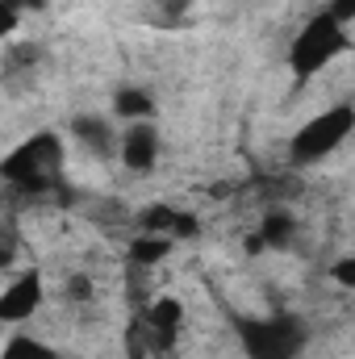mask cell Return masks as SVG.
Segmentation results:
<instances>
[{"label": "cell", "instance_id": "cell-14", "mask_svg": "<svg viewBox=\"0 0 355 359\" xmlns=\"http://www.w3.org/2000/svg\"><path fill=\"white\" fill-rule=\"evenodd\" d=\"M168 251H172V238H163V234H142V238H134L130 259L142 264V268H155V264L168 259Z\"/></svg>", "mask_w": 355, "mask_h": 359}, {"label": "cell", "instance_id": "cell-10", "mask_svg": "<svg viewBox=\"0 0 355 359\" xmlns=\"http://www.w3.org/2000/svg\"><path fill=\"white\" fill-rule=\"evenodd\" d=\"M142 226H147V234H196V222L192 217H184L176 213L172 205H151V209H142Z\"/></svg>", "mask_w": 355, "mask_h": 359}, {"label": "cell", "instance_id": "cell-1", "mask_svg": "<svg viewBox=\"0 0 355 359\" xmlns=\"http://www.w3.org/2000/svg\"><path fill=\"white\" fill-rule=\"evenodd\" d=\"M347 46H351L347 25L335 21V17L322 8V13H314V17L297 29V38L288 42V72L297 76V84H309V80H314L318 72H326Z\"/></svg>", "mask_w": 355, "mask_h": 359}, {"label": "cell", "instance_id": "cell-5", "mask_svg": "<svg viewBox=\"0 0 355 359\" xmlns=\"http://www.w3.org/2000/svg\"><path fill=\"white\" fill-rule=\"evenodd\" d=\"M46 301V288H42V276L29 268L21 271L17 280H8V288L0 292V322H25L42 309Z\"/></svg>", "mask_w": 355, "mask_h": 359}, {"label": "cell", "instance_id": "cell-13", "mask_svg": "<svg viewBox=\"0 0 355 359\" xmlns=\"http://www.w3.org/2000/svg\"><path fill=\"white\" fill-rule=\"evenodd\" d=\"M147 322H151V334H159V339H172V334L180 330V301H176V297H159V301L151 305Z\"/></svg>", "mask_w": 355, "mask_h": 359}, {"label": "cell", "instance_id": "cell-19", "mask_svg": "<svg viewBox=\"0 0 355 359\" xmlns=\"http://www.w3.org/2000/svg\"><path fill=\"white\" fill-rule=\"evenodd\" d=\"M17 255V234L13 230H0V268H8Z\"/></svg>", "mask_w": 355, "mask_h": 359}, {"label": "cell", "instance_id": "cell-8", "mask_svg": "<svg viewBox=\"0 0 355 359\" xmlns=\"http://www.w3.org/2000/svg\"><path fill=\"white\" fill-rule=\"evenodd\" d=\"M293 243H297V217H293L288 209H272V213H264L260 230L251 234V251H267V247L284 251V247H293Z\"/></svg>", "mask_w": 355, "mask_h": 359}, {"label": "cell", "instance_id": "cell-7", "mask_svg": "<svg viewBox=\"0 0 355 359\" xmlns=\"http://www.w3.org/2000/svg\"><path fill=\"white\" fill-rule=\"evenodd\" d=\"M72 134H76V142L88 151L92 159L117 155V130H113V121L100 117V113H80V117L72 121Z\"/></svg>", "mask_w": 355, "mask_h": 359}, {"label": "cell", "instance_id": "cell-4", "mask_svg": "<svg viewBox=\"0 0 355 359\" xmlns=\"http://www.w3.org/2000/svg\"><path fill=\"white\" fill-rule=\"evenodd\" d=\"M351 130H355L351 104H335V109L309 117V121L293 134V142H288V159H293L297 168H305V163H322L326 155H335V151L351 138Z\"/></svg>", "mask_w": 355, "mask_h": 359}, {"label": "cell", "instance_id": "cell-3", "mask_svg": "<svg viewBox=\"0 0 355 359\" xmlns=\"http://www.w3.org/2000/svg\"><path fill=\"white\" fill-rule=\"evenodd\" d=\"M59 168H63L59 134H34L29 142H21L0 159V176L17 184L21 192H51L59 184Z\"/></svg>", "mask_w": 355, "mask_h": 359}, {"label": "cell", "instance_id": "cell-21", "mask_svg": "<svg viewBox=\"0 0 355 359\" xmlns=\"http://www.w3.org/2000/svg\"><path fill=\"white\" fill-rule=\"evenodd\" d=\"M335 276H339V284H355V280H351V276H355V264H351V259H343V264L335 268Z\"/></svg>", "mask_w": 355, "mask_h": 359}, {"label": "cell", "instance_id": "cell-15", "mask_svg": "<svg viewBox=\"0 0 355 359\" xmlns=\"http://www.w3.org/2000/svg\"><path fill=\"white\" fill-rule=\"evenodd\" d=\"M92 292H96V284H92V276H84V271L67 276V284H63V297H67L72 305H88Z\"/></svg>", "mask_w": 355, "mask_h": 359}, {"label": "cell", "instance_id": "cell-9", "mask_svg": "<svg viewBox=\"0 0 355 359\" xmlns=\"http://www.w3.org/2000/svg\"><path fill=\"white\" fill-rule=\"evenodd\" d=\"M42 59H46V50H42L38 42H29V38H13V42L4 46V63H0V72H4L8 80H29V76L42 67Z\"/></svg>", "mask_w": 355, "mask_h": 359}, {"label": "cell", "instance_id": "cell-11", "mask_svg": "<svg viewBox=\"0 0 355 359\" xmlns=\"http://www.w3.org/2000/svg\"><path fill=\"white\" fill-rule=\"evenodd\" d=\"M113 113L121 121H151L155 117V96L147 88L126 84V88H117V96H113Z\"/></svg>", "mask_w": 355, "mask_h": 359}, {"label": "cell", "instance_id": "cell-20", "mask_svg": "<svg viewBox=\"0 0 355 359\" xmlns=\"http://www.w3.org/2000/svg\"><path fill=\"white\" fill-rule=\"evenodd\" d=\"M17 13H38V8H46V0H8Z\"/></svg>", "mask_w": 355, "mask_h": 359}, {"label": "cell", "instance_id": "cell-12", "mask_svg": "<svg viewBox=\"0 0 355 359\" xmlns=\"http://www.w3.org/2000/svg\"><path fill=\"white\" fill-rule=\"evenodd\" d=\"M0 359H67V355H63V351H55V347H46L42 339H29V334H13V339L4 343Z\"/></svg>", "mask_w": 355, "mask_h": 359}, {"label": "cell", "instance_id": "cell-18", "mask_svg": "<svg viewBox=\"0 0 355 359\" xmlns=\"http://www.w3.org/2000/svg\"><path fill=\"white\" fill-rule=\"evenodd\" d=\"M326 13H330L335 21H343V25H347V21L355 17V0H326Z\"/></svg>", "mask_w": 355, "mask_h": 359}, {"label": "cell", "instance_id": "cell-6", "mask_svg": "<svg viewBox=\"0 0 355 359\" xmlns=\"http://www.w3.org/2000/svg\"><path fill=\"white\" fill-rule=\"evenodd\" d=\"M117 155H121V163H126L130 172L147 176V172L159 163V130H155L151 121H130V130H126L121 142H117Z\"/></svg>", "mask_w": 355, "mask_h": 359}, {"label": "cell", "instance_id": "cell-17", "mask_svg": "<svg viewBox=\"0 0 355 359\" xmlns=\"http://www.w3.org/2000/svg\"><path fill=\"white\" fill-rule=\"evenodd\" d=\"M17 25H21V13H17L8 0H0V42H8V38L17 34Z\"/></svg>", "mask_w": 355, "mask_h": 359}, {"label": "cell", "instance_id": "cell-2", "mask_svg": "<svg viewBox=\"0 0 355 359\" xmlns=\"http://www.w3.org/2000/svg\"><path fill=\"white\" fill-rule=\"evenodd\" d=\"M234 334L247 359H297L309 343V326L297 313H272V318L234 313Z\"/></svg>", "mask_w": 355, "mask_h": 359}, {"label": "cell", "instance_id": "cell-16", "mask_svg": "<svg viewBox=\"0 0 355 359\" xmlns=\"http://www.w3.org/2000/svg\"><path fill=\"white\" fill-rule=\"evenodd\" d=\"M196 0H155V8H159V21L163 25H180L184 21V13L192 8Z\"/></svg>", "mask_w": 355, "mask_h": 359}]
</instances>
